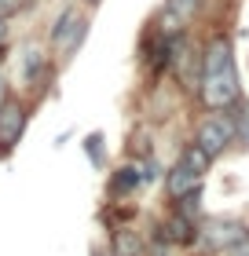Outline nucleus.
<instances>
[{"instance_id": "nucleus-5", "label": "nucleus", "mask_w": 249, "mask_h": 256, "mask_svg": "<svg viewBox=\"0 0 249 256\" xmlns=\"http://www.w3.org/2000/svg\"><path fill=\"white\" fill-rule=\"evenodd\" d=\"M245 230L249 227L242 224L238 216L220 212V216H209V220H201V224H198V242H201V249H205V252H227Z\"/></svg>"}, {"instance_id": "nucleus-6", "label": "nucleus", "mask_w": 249, "mask_h": 256, "mask_svg": "<svg viewBox=\"0 0 249 256\" xmlns=\"http://www.w3.org/2000/svg\"><path fill=\"white\" fill-rule=\"evenodd\" d=\"M26 124H30L26 99L8 96L4 106H0V161H8L11 154H15V146L22 143V136H26Z\"/></svg>"}, {"instance_id": "nucleus-2", "label": "nucleus", "mask_w": 249, "mask_h": 256, "mask_svg": "<svg viewBox=\"0 0 249 256\" xmlns=\"http://www.w3.org/2000/svg\"><path fill=\"white\" fill-rule=\"evenodd\" d=\"M88 30H92L88 11H85V8H77V4H63V11L55 15L52 33H48L52 52H55L63 62H70V59H74V55L81 52V44L88 40Z\"/></svg>"}, {"instance_id": "nucleus-14", "label": "nucleus", "mask_w": 249, "mask_h": 256, "mask_svg": "<svg viewBox=\"0 0 249 256\" xmlns=\"http://www.w3.org/2000/svg\"><path fill=\"white\" fill-rule=\"evenodd\" d=\"M161 180V161L158 158H143V165H139V183H147V187H150V183H158Z\"/></svg>"}, {"instance_id": "nucleus-16", "label": "nucleus", "mask_w": 249, "mask_h": 256, "mask_svg": "<svg viewBox=\"0 0 249 256\" xmlns=\"http://www.w3.org/2000/svg\"><path fill=\"white\" fill-rule=\"evenodd\" d=\"M30 8V0H0V15L11 18V15H19V11H26Z\"/></svg>"}, {"instance_id": "nucleus-17", "label": "nucleus", "mask_w": 249, "mask_h": 256, "mask_svg": "<svg viewBox=\"0 0 249 256\" xmlns=\"http://www.w3.org/2000/svg\"><path fill=\"white\" fill-rule=\"evenodd\" d=\"M227 256H249V230H245V234H242V238L227 249Z\"/></svg>"}, {"instance_id": "nucleus-19", "label": "nucleus", "mask_w": 249, "mask_h": 256, "mask_svg": "<svg viewBox=\"0 0 249 256\" xmlns=\"http://www.w3.org/2000/svg\"><path fill=\"white\" fill-rule=\"evenodd\" d=\"M8 33H11V26H8V18L0 15V48H4V44H8Z\"/></svg>"}, {"instance_id": "nucleus-18", "label": "nucleus", "mask_w": 249, "mask_h": 256, "mask_svg": "<svg viewBox=\"0 0 249 256\" xmlns=\"http://www.w3.org/2000/svg\"><path fill=\"white\" fill-rule=\"evenodd\" d=\"M11 96V84H8V77L4 74H0V106H4V99Z\"/></svg>"}, {"instance_id": "nucleus-15", "label": "nucleus", "mask_w": 249, "mask_h": 256, "mask_svg": "<svg viewBox=\"0 0 249 256\" xmlns=\"http://www.w3.org/2000/svg\"><path fill=\"white\" fill-rule=\"evenodd\" d=\"M128 154H136V158H150V154H154V146H147V128H136V132H132Z\"/></svg>"}, {"instance_id": "nucleus-7", "label": "nucleus", "mask_w": 249, "mask_h": 256, "mask_svg": "<svg viewBox=\"0 0 249 256\" xmlns=\"http://www.w3.org/2000/svg\"><path fill=\"white\" fill-rule=\"evenodd\" d=\"M19 77H22V88L26 92H41L44 84H52V59L41 44H22V55H19Z\"/></svg>"}, {"instance_id": "nucleus-4", "label": "nucleus", "mask_w": 249, "mask_h": 256, "mask_svg": "<svg viewBox=\"0 0 249 256\" xmlns=\"http://www.w3.org/2000/svg\"><path fill=\"white\" fill-rule=\"evenodd\" d=\"M191 143H194L205 158L216 161L220 154H227L231 143H234V118H231L227 110H209L205 118L198 121Z\"/></svg>"}, {"instance_id": "nucleus-22", "label": "nucleus", "mask_w": 249, "mask_h": 256, "mask_svg": "<svg viewBox=\"0 0 249 256\" xmlns=\"http://www.w3.org/2000/svg\"><path fill=\"white\" fill-rule=\"evenodd\" d=\"M154 256H169V252H165V246H158V249H154Z\"/></svg>"}, {"instance_id": "nucleus-21", "label": "nucleus", "mask_w": 249, "mask_h": 256, "mask_svg": "<svg viewBox=\"0 0 249 256\" xmlns=\"http://www.w3.org/2000/svg\"><path fill=\"white\" fill-rule=\"evenodd\" d=\"M81 4H88V8H99V4H103V0H81Z\"/></svg>"}, {"instance_id": "nucleus-11", "label": "nucleus", "mask_w": 249, "mask_h": 256, "mask_svg": "<svg viewBox=\"0 0 249 256\" xmlns=\"http://www.w3.org/2000/svg\"><path fill=\"white\" fill-rule=\"evenodd\" d=\"M110 249H114V256H147L143 238L132 227H114V246Z\"/></svg>"}, {"instance_id": "nucleus-12", "label": "nucleus", "mask_w": 249, "mask_h": 256, "mask_svg": "<svg viewBox=\"0 0 249 256\" xmlns=\"http://www.w3.org/2000/svg\"><path fill=\"white\" fill-rule=\"evenodd\" d=\"M85 158L92 161V168H106V136L99 128L85 136Z\"/></svg>"}, {"instance_id": "nucleus-8", "label": "nucleus", "mask_w": 249, "mask_h": 256, "mask_svg": "<svg viewBox=\"0 0 249 256\" xmlns=\"http://www.w3.org/2000/svg\"><path fill=\"white\" fill-rule=\"evenodd\" d=\"M154 242L158 246H194L198 242V220L183 216V212H172L165 224L154 227Z\"/></svg>"}, {"instance_id": "nucleus-3", "label": "nucleus", "mask_w": 249, "mask_h": 256, "mask_svg": "<svg viewBox=\"0 0 249 256\" xmlns=\"http://www.w3.org/2000/svg\"><path fill=\"white\" fill-rule=\"evenodd\" d=\"M209 168H212V158H205L194 143H187L183 154L176 158V165L165 172V190H169V198L176 202V198H183V194H191L198 187H205Z\"/></svg>"}, {"instance_id": "nucleus-1", "label": "nucleus", "mask_w": 249, "mask_h": 256, "mask_svg": "<svg viewBox=\"0 0 249 256\" xmlns=\"http://www.w3.org/2000/svg\"><path fill=\"white\" fill-rule=\"evenodd\" d=\"M198 102L205 110H234L242 102V74L231 33H212L198 55Z\"/></svg>"}, {"instance_id": "nucleus-20", "label": "nucleus", "mask_w": 249, "mask_h": 256, "mask_svg": "<svg viewBox=\"0 0 249 256\" xmlns=\"http://www.w3.org/2000/svg\"><path fill=\"white\" fill-rule=\"evenodd\" d=\"M88 256H114V249H106V246H92Z\"/></svg>"}, {"instance_id": "nucleus-13", "label": "nucleus", "mask_w": 249, "mask_h": 256, "mask_svg": "<svg viewBox=\"0 0 249 256\" xmlns=\"http://www.w3.org/2000/svg\"><path fill=\"white\" fill-rule=\"evenodd\" d=\"M231 118H234V139L242 143V150H249V99H242L231 110Z\"/></svg>"}, {"instance_id": "nucleus-10", "label": "nucleus", "mask_w": 249, "mask_h": 256, "mask_svg": "<svg viewBox=\"0 0 249 256\" xmlns=\"http://www.w3.org/2000/svg\"><path fill=\"white\" fill-rule=\"evenodd\" d=\"M136 187H143V183H139V168H136V165H121V168H114V172H110L106 198H110V202H121V198H128Z\"/></svg>"}, {"instance_id": "nucleus-9", "label": "nucleus", "mask_w": 249, "mask_h": 256, "mask_svg": "<svg viewBox=\"0 0 249 256\" xmlns=\"http://www.w3.org/2000/svg\"><path fill=\"white\" fill-rule=\"evenodd\" d=\"M201 4H205V0H165L161 15H158V30L161 33H180V30H187V22L201 11Z\"/></svg>"}]
</instances>
